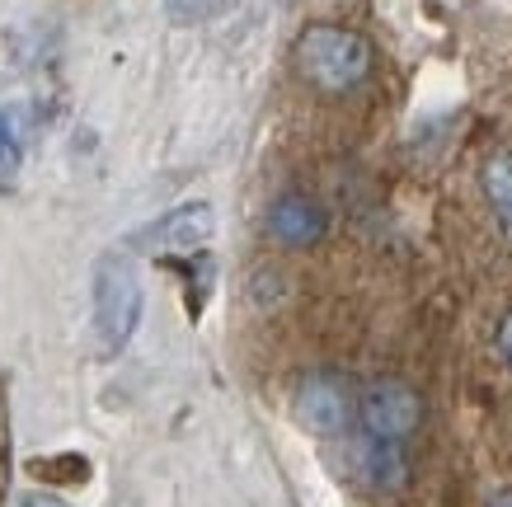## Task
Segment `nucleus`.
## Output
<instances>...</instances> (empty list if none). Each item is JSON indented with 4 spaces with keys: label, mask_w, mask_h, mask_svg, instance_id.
Here are the masks:
<instances>
[{
    "label": "nucleus",
    "mask_w": 512,
    "mask_h": 507,
    "mask_svg": "<svg viewBox=\"0 0 512 507\" xmlns=\"http://www.w3.org/2000/svg\"><path fill=\"white\" fill-rule=\"evenodd\" d=\"M226 5V0H170V15L179 24H202V19H212Z\"/></svg>",
    "instance_id": "nucleus-10"
},
{
    "label": "nucleus",
    "mask_w": 512,
    "mask_h": 507,
    "mask_svg": "<svg viewBox=\"0 0 512 507\" xmlns=\"http://www.w3.org/2000/svg\"><path fill=\"white\" fill-rule=\"evenodd\" d=\"M90 465L80 461V456H62V461H33V475L43 479H85Z\"/></svg>",
    "instance_id": "nucleus-11"
},
{
    "label": "nucleus",
    "mask_w": 512,
    "mask_h": 507,
    "mask_svg": "<svg viewBox=\"0 0 512 507\" xmlns=\"http://www.w3.org/2000/svg\"><path fill=\"white\" fill-rule=\"evenodd\" d=\"M19 174V137H15V123L0 113V184H10Z\"/></svg>",
    "instance_id": "nucleus-9"
},
{
    "label": "nucleus",
    "mask_w": 512,
    "mask_h": 507,
    "mask_svg": "<svg viewBox=\"0 0 512 507\" xmlns=\"http://www.w3.org/2000/svg\"><path fill=\"white\" fill-rule=\"evenodd\" d=\"M484 193L494 202L503 231L512 235V155H494V160L484 165Z\"/></svg>",
    "instance_id": "nucleus-8"
},
{
    "label": "nucleus",
    "mask_w": 512,
    "mask_h": 507,
    "mask_svg": "<svg viewBox=\"0 0 512 507\" xmlns=\"http://www.w3.org/2000/svg\"><path fill=\"white\" fill-rule=\"evenodd\" d=\"M19 507H66V503L57 498V493H29V498H24Z\"/></svg>",
    "instance_id": "nucleus-13"
},
{
    "label": "nucleus",
    "mask_w": 512,
    "mask_h": 507,
    "mask_svg": "<svg viewBox=\"0 0 512 507\" xmlns=\"http://www.w3.org/2000/svg\"><path fill=\"white\" fill-rule=\"evenodd\" d=\"M217 231V216L207 202H188V207H174L170 216H160L156 226H146L137 235V245L156 249V254H188V249H198L207 235Z\"/></svg>",
    "instance_id": "nucleus-5"
},
{
    "label": "nucleus",
    "mask_w": 512,
    "mask_h": 507,
    "mask_svg": "<svg viewBox=\"0 0 512 507\" xmlns=\"http://www.w3.org/2000/svg\"><path fill=\"white\" fill-rule=\"evenodd\" d=\"M353 409V385L343 381L339 371H311L296 385V418H301V428L320 432V437H334V432L348 428Z\"/></svg>",
    "instance_id": "nucleus-4"
},
{
    "label": "nucleus",
    "mask_w": 512,
    "mask_h": 507,
    "mask_svg": "<svg viewBox=\"0 0 512 507\" xmlns=\"http://www.w3.org/2000/svg\"><path fill=\"white\" fill-rule=\"evenodd\" d=\"M489 507H512V489H503V493H494V498H489Z\"/></svg>",
    "instance_id": "nucleus-14"
},
{
    "label": "nucleus",
    "mask_w": 512,
    "mask_h": 507,
    "mask_svg": "<svg viewBox=\"0 0 512 507\" xmlns=\"http://www.w3.org/2000/svg\"><path fill=\"white\" fill-rule=\"evenodd\" d=\"M353 470L372 493H404L409 484V461L400 442H381V437H362L353 446Z\"/></svg>",
    "instance_id": "nucleus-6"
},
{
    "label": "nucleus",
    "mask_w": 512,
    "mask_h": 507,
    "mask_svg": "<svg viewBox=\"0 0 512 507\" xmlns=\"http://www.w3.org/2000/svg\"><path fill=\"white\" fill-rule=\"evenodd\" d=\"M141 324V277L127 254H104L94 263V329L104 353H123Z\"/></svg>",
    "instance_id": "nucleus-2"
},
{
    "label": "nucleus",
    "mask_w": 512,
    "mask_h": 507,
    "mask_svg": "<svg viewBox=\"0 0 512 507\" xmlns=\"http://www.w3.org/2000/svg\"><path fill=\"white\" fill-rule=\"evenodd\" d=\"M498 348H503V357H508V367H512V310L498 324Z\"/></svg>",
    "instance_id": "nucleus-12"
},
{
    "label": "nucleus",
    "mask_w": 512,
    "mask_h": 507,
    "mask_svg": "<svg viewBox=\"0 0 512 507\" xmlns=\"http://www.w3.org/2000/svg\"><path fill=\"white\" fill-rule=\"evenodd\" d=\"M296 71L325 94H348L372 76V43L339 24H311L296 38Z\"/></svg>",
    "instance_id": "nucleus-1"
},
{
    "label": "nucleus",
    "mask_w": 512,
    "mask_h": 507,
    "mask_svg": "<svg viewBox=\"0 0 512 507\" xmlns=\"http://www.w3.org/2000/svg\"><path fill=\"white\" fill-rule=\"evenodd\" d=\"M357 423L367 437H381V442H404L414 437L423 423V400L414 385L404 381H372L357 400Z\"/></svg>",
    "instance_id": "nucleus-3"
},
{
    "label": "nucleus",
    "mask_w": 512,
    "mask_h": 507,
    "mask_svg": "<svg viewBox=\"0 0 512 507\" xmlns=\"http://www.w3.org/2000/svg\"><path fill=\"white\" fill-rule=\"evenodd\" d=\"M329 216L320 202L301 198V193H287V198L273 202V212H268V231H273V240H282V245L292 249H306L315 245L320 235H325Z\"/></svg>",
    "instance_id": "nucleus-7"
}]
</instances>
